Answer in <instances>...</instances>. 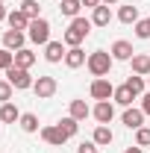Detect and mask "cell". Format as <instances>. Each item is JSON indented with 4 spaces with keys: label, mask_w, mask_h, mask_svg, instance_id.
Segmentation results:
<instances>
[{
    "label": "cell",
    "mask_w": 150,
    "mask_h": 153,
    "mask_svg": "<svg viewBox=\"0 0 150 153\" xmlns=\"http://www.w3.org/2000/svg\"><path fill=\"white\" fill-rule=\"evenodd\" d=\"M0 121H3V124H15V121H21L18 106H15V103H3V106H0Z\"/></svg>",
    "instance_id": "cell-17"
},
{
    "label": "cell",
    "mask_w": 150,
    "mask_h": 153,
    "mask_svg": "<svg viewBox=\"0 0 150 153\" xmlns=\"http://www.w3.org/2000/svg\"><path fill=\"white\" fill-rule=\"evenodd\" d=\"M85 62H88V56H85L82 47H71V50L65 53V65H68V68H82Z\"/></svg>",
    "instance_id": "cell-12"
},
{
    "label": "cell",
    "mask_w": 150,
    "mask_h": 153,
    "mask_svg": "<svg viewBox=\"0 0 150 153\" xmlns=\"http://www.w3.org/2000/svg\"><path fill=\"white\" fill-rule=\"evenodd\" d=\"M100 3H103V0H82V6H91V9H97Z\"/></svg>",
    "instance_id": "cell-34"
},
{
    "label": "cell",
    "mask_w": 150,
    "mask_h": 153,
    "mask_svg": "<svg viewBox=\"0 0 150 153\" xmlns=\"http://www.w3.org/2000/svg\"><path fill=\"white\" fill-rule=\"evenodd\" d=\"M135 36L138 38H150V18L147 21H135Z\"/></svg>",
    "instance_id": "cell-30"
},
{
    "label": "cell",
    "mask_w": 150,
    "mask_h": 153,
    "mask_svg": "<svg viewBox=\"0 0 150 153\" xmlns=\"http://www.w3.org/2000/svg\"><path fill=\"white\" fill-rule=\"evenodd\" d=\"M12 65H15V53L6 50V47H0V71H9Z\"/></svg>",
    "instance_id": "cell-26"
},
{
    "label": "cell",
    "mask_w": 150,
    "mask_h": 153,
    "mask_svg": "<svg viewBox=\"0 0 150 153\" xmlns=\"http://www.w3.org/2000/svg\"><path fill=\"white\" fill-rule=\"evenodd\" d=\"M0 3H3V0H0Z\"/></svg>",
    "instance_id": "cell-39"
},
{
    "label": "cell",
    "mask_w": 150,
    "mask_h": 153,
    "mask_svg": "<svg viewBox=\"0 0 150 153\" xmlns=\"http://www.w3.org/2000/svg\"><path fill=\"white\" fill-rule=\"evenodd\" d=\"M147 85H150V76H147Z\"/></svg>",
    "instance_id": "cell-38"
},
{
    "label": "cell",
    "mask_w": 150,
    "mask_h": 153,
    "mask_svg": "<svg viewBox=\"0 0 150 153\" xmlns=\"http://www.w3.org/2000/svg\"><path fill=\"white\" fill-rule=\"evenodd\" d=\"M124 153H141V147L135 144V147H127V150H124Z\"/></svg>",
    "instance_id": "cell-35"
},
{
    "label": "cell",
    "mask_w": 150,
    "mask_h": 153,
    "mask_svg": "<svg viewBox=\"0 0 150 153\" xmlns=\"http://www.w3.org/2000/svg\"><path fill=\"white\" fill-rule=\"evenodd\" d=\"M91 115L100 121V124H109V121L115 118V109H112V103H109V100H97V106L91 109Z\"/></svg>",
    "instance_id": "cell-8"
},
{
    "label": "cell",
    "mask_w": 150,
    "mask_h": 153,
    "mask_svg": "<svg viewBox=\"0 0 150 153\" xmlns=\"http://www.w3.org/2000/svg\"><path fill=\"white\" fill-rule=\"evenodd\" d=\"M112 130H109V127H106V124H100V127H97V130H94V144H97V147H109V144H112Z\"/></svg>",
    "instance_id": "cell-16"
},
{
    "label": "cell",
    "mask_w": 150,
    "mask_h": 153,
    "mask_svg": "<svg viewBox=\"0 0 150 153\" xmlns=\"http://www.w3.org/2000/svg\"><path fill=\"white\" fill-rule=\"evenodd\" d=\"M21 12H24L30 21H36L38 18V3L36 0H24V3H21Z\"/></svg>",
    "instance_id": "cell-27"
},
{
    "label": "cell",
    "mask_w": 150,
    "mask_h": 153,
    "mask_svg": "<svg viewBox=\"0 0 150 153\" xmlns=\"http://www.w3.org/2000/svg\"><path fill=\"white\" fill-rule=\"evenodd\" d=\"M88 115H91V109H88V103H85V100H71V118L85 121Z\"/></svg>",
    "instance_id": "cell-21"
},
{
    "label": "cell",
    "mask_w": 150,
    "mask_h": 153,
    "mask_svg": "<svg viewBox=\"0 0 150 153\" xmlns=\"http://www.w3.org/2000/svg\"><path fill=\"white\" fill-rule=\"evenodd\" d=\"M15 65H18V68H27V71H30V68L36 65V53H33V50H27V47H21L18 53H15Z\"/></svg>",
    "instance_id": "cell-19"
},
{
    "label": "cell",
    "mask_w": 150,
    "mask_h": 153,
    "mask_svg": "<svg viewBox=\"0 0 150 153\" xmlns=\"http://www.w3.org/2000/svg\"><path fill=\"white\" fill-rule=\"evenodd\" d=\"M112 97H115V103H121V106H130L132 100H135V94L130 91V85H127V82H124V85H118Z\"/></svg>",
    "instance_id": "cell-20"
},
{
    "label": "cell",
    "mask_w": 150,
    "mask_h": 153,
    "mask_svg": "<svg viewBox=\"0 0 150 153\" xmlns=\"http://www.w3.org/2000/svg\"><path fill=\"white\" fill-rule=\"evenodd\" d=\"M56 127H59V130H62L65 135H68V138H71V135H76V130H79V121L68 115V118H62V121H59Z\"/></svg>",
    "instance_id": "cell-23"
},
{
    "label": "cell",
    "mask_w": 150,
    "mask_h": 153,
    "mask_svg": "<svg viewBox=\"0 0 150 153\" xmlns=\"http://www.w3.org/2000/svg\"><path fill=\"white\" fill-rule=\"evenodd\" d=\"M112 62L115 59L109 56L106 50H94V53H88V62H85V65H88V71H91L94 76H106L112 71Z\"/></svg>",
    "instance_id": "cell-2"
},
{
    "label": "cell",
    "mask_w": 150,
    "mask_h": 153,
    "mask_svg": "<svg viewBox=\"0 0 150 153\" xmlns=\"http://www.w3.org/2000/svg\"><path fill=\"white\" fill-rule=\"evenodd\" d=\"M109 21H112L109 6H97V9L91 12V24H94V27H109Z\"/></svg>",
    "instance_id": "cell-18"
},
{
    "label": "cell",
    "mask_w": 150,
    "mask_h": 153,
    "mask_svg": "<svg viewBox=\"0 0 150 153\" xmlns=\"http://www.w3.org/2000/svg\"><path fill=\"white\" fill-rule=\"evenodd\" d=\"M88 33H91V21H88V18H79V15H76V18L71 21V27L65 30V38H62V41H65L68 47H79V41L88 36Z\"/></svg>",
    "instance_id": "cell-1"
},
{
    "label": "cell",
    "mask_w": 150,
    "mask_h": 153,
    "mask_svg": "<svg viewBox=\"0 0 150 153\" xmlns=\"http://www.w3.org/2000/svg\"><path fill=\"white\" fill-rule=\"evenodd\" d=\"M9 15H6V9H3V3H0V21H6Z\"/></svg>",
    "instance_id": "cell-36"
},
{
    "label": "cell",
    "mask_w": 150,
    "mask_h": 153,
    "mask_svg": "<svg viewBox=\"0 0 150 153\" xmlns=\"http://www.w3.org/2000/svg\"><path fill=\"white\" fill-rule=\"evenodd\" d=\"M141 112H144V115H150V91L141 97Z\"/></svg>",
    "instance_id": "cell-33"
},
{
    "label": "cell",
    "mask_w": 150,
    "mask_h": 153,
    "mask_svg": "<svg viewBox=\"0 0 150 153\" xmlns=\"http://www.w3.org/2000/svg\"><path fill=\"white\" fill-rule=\"evenodd\" d=\"M65 53H68V50H65L62 41H47V44H44V59H47V62H62Z\"/></svg>",
    "instance_id": "cell-9"
},
{
    "label": "cell",
    "mask_w": 150,
    "mask_h": 153,
    "mask_svg": "<svg viewBox=\"0 0 150 153\" xmlns=\"http://www.w3.org/2000/svg\"><path fill=\"white\" fill-rule=\"evenodd\" d=\"M97 150H100V147H97L94 141H82V144L76 147V153H97Z\"/></svg>",
    "instance_id": "cell-32"
},
{
    "label": "cell",
    "mask_w": 150,
    "mask_h": 153,
    "mask_svg": "<svg viewBox=\"0 0 150 153\" xmlns=\"http://www.w3.org/2000/svg\"><path fill=\"white\" fill-rule=\"evenodd\" d=\"M6 79H9L15 88H21V91H24V88H33V82H36V79L30 76V71H27V68H18V65H12V68L6 71Z\"/></svg>",
    "instance_id": "cell-4"
},
{
    "label": "cell",
    "mask_w": 150,
    "mask_h": 153,
    "mask_svg": "<svg viewBox=\"0 0 150 153\" xmlns=\"http://www.w3.org/2000/svg\"><path fill=\"white\" fill-rule=\"evenodd\" d=\"M109 53H112V59H118V62H130L135 50H132V44H130V41H115Z\"/></svg>",
    "instance_id": "cell-11"
},
{
    "label": "cell",
    "mask_w": 150,
    "mask_h": 153,
    "mask_svg": "<svg viewBox=\"0 0 150 153\" xmlns=\"http://www.w3.org/2000/svg\"><path fill=\"white\" fill-rule=\"evenodd\" d=\"M56 79H53V76H38L36 82H33V91H36V97L38 100H47V97H53L56 94Z\"/></svg>",
    "instance_id": "cell-5"
},
{
    "label": "cell",
    "mask_w": 150,
    "mask_h": 153,
    "mask_svg": "<svg viewBox=\"0 0 150 153\" xmlns=\"http://www.w3.org/2000/svg\"><path fill=\"white\" fill-rule=\"evenodd\" d=\"M27 38H30L33 44H47V41H50V24H47L44 18H36L33 24H30Z\"/></svg>",
    "instance_id": "cell-3"
},
{
    "label": "cell",
    "mask_w": 150,
    "mask_h": 153,
    "mask_svg": "<svg viewBox=\"0 0 150 153\" xmlns=\"http://www.w3.org/2000/svg\"><path fill=\"white\" fill-rule=\"evenodd\" d=\"M18 124H21V130H24V133H38V118H36L33 112H24Z\"/></svg>",
    "instance_id": "cell-22"
},
{
    "label": "cell",
    "mask_w": 150,
    "mask_h": 153,
    "mask_svg": "<svg viewBox=\"0 0 150 153\" xmlns=\"http://www.w3.org/2000/svg\"><path fill=\"white\" fill-rule=\"evenodd\" d=\"M127 85H130V91H132V94H135V97H138V94H141V91H144V79H141V76H138V74H132L130 79H127Z\"/></svg>",
    "instance_id": "cell-28"
},
{
    "label": "cell",
    "mask_w": 150,
    "mask_h": 153,
    "mask_svg": "<svg viewBox=\"0 0 150 153\" xmlns=\"http://www.w3.org/2000/svg\"><path fill=\"white\" fill-rule=\"evenodd\" d=\"M118 21H121V24H135V21H138V9H135V6H121V9H118Z\"/></svg>",
    "instance_id": "cell-24"
},
{
    "label": "cell",
    "mask_w": 150,
    "mask_h": 153,
    "mask_svg": "<svg viewBox=\"0 0 150 153\" xmlns=\"http://www.w3.org/2000/svg\"><path fill=\"white\" fill-rule=\"evenodd\" d=\"M88 91H91V97H94V100H109V97L115 94L112 82H109L106 76H97V79L91 82V88H88Z\"/></svg>",
    "instance_id": "cell-6"
},
{
    "label": "cell",
    "mask_w": 150,
    "mask_h": 153,
    "mask_svg": "<svg viewBox=\"0 0 150 153\" xmlns=\"http://www.w3.org/2000/svg\"><path fill=\"white\" fill-rule=\"evenodd\" d=\"M103 3H106V6H109V3H118V0H103Z\"/></svg>",
    "instance_id": "cell-37"
},
{
    "label": "cell",
    "mask_w": 150,
    "mask_h": 153,
    "mask_svg": "<svg viewBox=\"0 0 150 153\" xmlns=\"http://www.w3.org/2000/svg\"><path fill=\"white\" fill-rule=\"evenodd\" d=\"M130 62H132V74H138V76H150V56H144V53H135Z\"/></svg>",
    "instance_id": "cell-13"
},
{
    "label": "cell",
    "mask_w": 150,
    "mask_h": 153,
    "mask_svg": "<svg viewBox=\"0 0 150 153\" xmlns=\"http://www.w3.org/2000/svg\"><path fill=\"white\" fill-rule=\"evenodd\" d=\"M141 124H144V112H141V109H130V106H127V112H124V127L138 130Z\"/></svg>",
    "instance_id": "cell-14"
},
{
    "label": "cell",
    "mask_w": 150,
    "mask_h": 153,
    "mask_svg": "<svg viewBox=\"0 0 150 153\" xmlns=\"http://www.w3.org/2000/svg\"><path fill=\"white\" fill-rule=\"evenodd\" d=\"M79 6H82V0H62V15H68V18H76V12H79Z\"/></svg>",
    "instance_id": "cell-25"
},
{
    "label": "cell",
    "mask_w": 150,
    "mask_h": 153,
    "mask_svg": "<svg viewBox=\"0 0 150 153\" xmlns=\"http://www.w3.org/2000/svg\"><path fill=\"white\" fill-rule=\"evenodd\" d=\"M24 38H27V36H24L21 30H6V33H3V47L18 53L21 47H24Z\"/></svg>",
    "instance_id": "cell-7"
},
{
    "label": "cell",
    "mask_w": 150,
    "mask_h": 153,
    "mask_svg": "<svg viewBox=\"0 0 150 153\" xmlns=\"http://www.w3.org/2000/svg\"><path fill=\"white\" fill-rule=\"evenodd\" d=\"M0 124H3V121H0Z\"/></svg>",
    "instance_id": "cell-40"
},
{
    "label": "cell",
    "mask_w": 150,
    "mask_h": 153,
    "mask_svg": "<svg viewBox=\"0 0 150 153\" xmlns=\"http://www.w3.org/2000/svg\"><path fill=\"white\" fill-rule=\"evenodd\" d=\"M41 138H44L47 144H53V147H62V144L68 141V135L62 133L59 127H44V130H41Z\"/></svg>",
    "instance_id": "cell-10"
},
{
    "label": "cell",
    "mask_w": 150,
    "mask_h": 153,
    "mask_svg": "<svg viewBox=\"0 0 150 153\" xmlns=\"http://www.w3.org/2000/svg\"><path fill=\"white\" fill-rule=\"evenodd\" d=\"M6 21H9V30H30V24H33V21L21 12V9L9 12V18H6Z\"/></svg>",
    "instance_id": "cell-15"
},
{
    "label": "cell",
    "mask_w": 150,
    "mask_h": 153,
    "mask_svg": "<svg viewBox=\"0 0 150 153\" xmlns=\"http://www.w3.org/2000/svg\"><path fill=\"white\" fill-rule=\"evenodd\" d=\"M12 88H15V85H12L9 79H6V82H0V103H9V97H12Z\"/></svg>",
    "instance_id": "cell-31"
},
{
    "label": "cell",
    "mask_w": 150,
    "mask_h": 153,
    "mask_svg": "<svg viewBox=\"0 0 150 153\" xmlns=\"http://www.w3.org/2000/svg\"><path fill=\"white\" fill-rule=\"evenodd\" d=\"M135 144H138V147H147L150 144V130L147 127H138V130H135Z\"/></svg>",
    "instance_id": "cell-29"
}]
</instances>
